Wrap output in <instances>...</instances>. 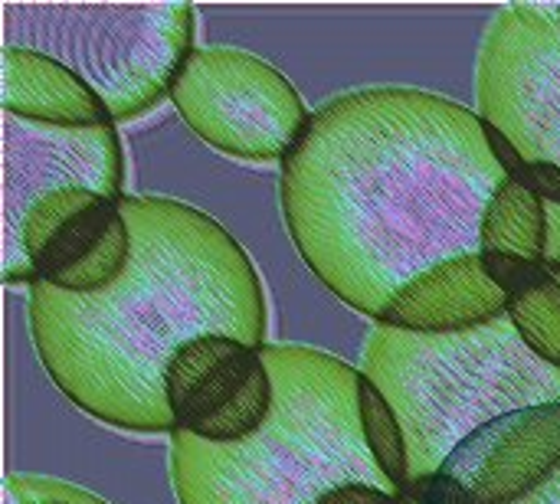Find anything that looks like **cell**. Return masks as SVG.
<instances>
[{"mask_svg":"<svg viewBox=\"0 0 560 504\" xmlns=\"http://www.w3.org/2000/svg\"><path fill=\"white\" fill-rule=\"evenodd\" d=\"M358 420H361L364 446L374 456L384 479L400 495H417V482L410 469V439H407L404 420L397 417L384 390L368 374H361L358 380Z\"/></svg>","mask_w":560,"mask_h":504,"instance_id":"obj_15","label":"cell"},{"mask_svg":"<svg viewBox=\"0 0 560 504\" xmlns=\"http://www.w3.org/2000/svg\"><path fill=\"white\" fill-rule=\"evenodd\" d=\"M545 262L560 266V203H545Z\"/></svg>","mask_w":560,"mask_h":504,"instance_id":"obj_23","label":"cell"},{"mask_svg":"<svg viewBox=\"0 0 560 504\" xmlns=\"http://www.w3.org/2000/svg\"><path fill=\"white\" fill-rule=\"evenodd\" d=\"M479 259H482L486 276L509 295V302L555 279V269L548 262H532V259L505 256V253H479Z\"/></svg>","mask_w":560,"mask_h":504,"instance_id":"obj_17","label":"cell"},{"mask_svg":"<svg viewBox=\"0 0 560 504\" xmlns=\"http://www.w3.org/2000/svg\"><path fill=\"white\" fill-rule=\"evenodd\" d=\"M476 115L560 167V3H509L476 56Z\"/></svg>","mask_w":560,"mask_h":504,"instance_id":"obj_7","label":"cell"},{"mask_svg":"<svg viewBox=\"0 0 560 504\" xmlns=\"http://www.w3.org/2000/svg\"><path fill=\"white\" fill-rule=\"evenodd\" d=\"M164 400L174 433L226 446L266 426L276 384L262 348L230 335H203L167 361Z\"/></svg>","mask_w":560,"mask_h":504,"instance_id":"obj_9","label":"cell"},{"mask_svg":"<svg viewBox=\"0 0 560 504\" xmlns=\"http://www.w3.org/2000/svg\"><path fill=\"white\" fill-rule=\"evenodd\" d=\"M502 184L476 108L381 85L312 112L282 161L279 203L315 279L377 321L417 276L482 249V216Z\"/></svg>","mask_w":560,"mask_h":504,"instance_id":"obj_1","label":"cell"},{"mask_svg":"<svg viewBox=\"0 0 560 504\" xmlns=\"http://www.w3.org/2000/svg\"><path fill=\"white\" fill-rule=\"evenodd\" d=\"M315 504H420L413 495H400V492H384L374 485H341L335 492H328L325 499Z\"/></svg>","mask_w":560,"mask_h":504,"instance_id":"obj_20","label":"cell"},{"mask_svg":"<svg viewBox=\"0 0 560 504\" xmlns=\"http://www.w3.org/2000/svg\"><path fill=\"white\" fill-rule=\"evenodd\" d=\"M482 131H486V144H489V151H492V157L499 161V167H502V174L512 180L522 167H525V157H522V151L515 148V141L505 134V131H499L495 125H489V121H482Z\"/></svg>","mask_w":560,"mask_h":504,"instance_id":"obj_22","label":"cell"},{"mask_svg":"<svg viewBox=\"0 0 560 504\" xmlns=\"http://www.w3.org/2000/svg\"><path fill=\"white\" fill-rule=\"evenodd\" d=\"M167 98L203 144L246 161L282 164L312 121L285 72L226 46L194 49Z\"/></svg>","mask_w":560,"mask_h":504,"instance_id":"obj_6","label":"cell"},{"mask_svg":"<svg viewBox=\"0 0 560 504\" xmlns=\"http://www.w3.org/2000/svg\"><path fill=\"white\" fill-rule=\"evenodd\" d=\"M560 469V403L505 413L476 430L436 476L466 485L482 504H518Z\"/></svg>","mask_w":560,"mask_h":504,"instance_id":"obj_11","label":"cell"},{"mask_svg":"<svg viewBox=\"0 0 560 504\" xmlns=\"http://www.w3.org/2000/svg\"><path fill=\"white\" fill-rule=\"evenodd\" d=\"M7 492L16 504H108L105 499L46 476H10Z\"/></svg>","mask_w":560,"mask_h":504,"instance_id":"obj_18","label":"cell"},{"mask_svg":"<svg viewBox=\"0 0 560 504\" xmlns=\"http://www.w3.org/2000/svg\"><path fill=\"white\" fill-rule=\"evenodd\" d=\"M555 279H558V282H560V266H555Z\"/></svg>","mask_w":560,"mask_h":504,"instance_id":"obj_25","label":"cell"},{"mask_svg":"<svg viewBox=\"0 0 560 504\" xmlns=\"http://www.w3.org/2000/svg\"><path fill=\"white\" fill-rule=\"evenodd\" d=\"M118 200L82 187L36 200L3 239V282L26 289L46 282L69 295L112 289L135 249Z\"/></svg>","mask_w":560,"mask_h":504,"instance_id":"obj_8","label":"cell"},{"mask_svg":"<svg viewBox=\"0 0 560 504\" xmlns=\"http://www.w3.org/2000/svg\"><path fill=\"white\" fill-rule=\"evenodd\" d=\"M3 46L69 66L105 102L115 125L171 95L194 46L190 3H10Z\"/></svg>","mask_w":560,"mask_h":504,"instance_id":"obj_5","label":"cell"},{"mask_svg":"<svg viewBox=\"0 0 560 504\" xmlns=\"http://www.w3.org/2000/svg\"><path fill=\"white\" fill-rule=\"evenodd\" d=\"M368 374L410 439L413 482L443 462L486 423L560 403V371L528 351L509 315L459 335H417L377 325L364 348Z\"/></svg>","mask_w":560,"mask_h":504,"instance_id":"obj_4","label":"cell"},{"mask_svg":"<svg viewBox=\"0 0 560 504\" xmlns=\"http://www.w3.org/2000/svg\"><path fill=\"white\" fill-rule=\"evenodd\" d=\"M413 499L420 504H482L466 485H459L450 476H433V479L420 482Z\"/></svg>","mask_w":560,"mask_h":504,"instance_id":"obj_21","label":"cell"},{"mask_svg":"<svg viewBox=\"0 0 560 504\" xmlns=\"http://www.w3.org/2000/svg\"><path fill=\"white\" fill-rule=\"evenodd\" d=\"M509 295L486 276L479 253L440 262L417 276L374 325L417 335H459L502 318Z\"/></svg>","mask_w":560,"mask_h":504,"instance_id":"obj_12","label":"cell"},{"mask_svg":"<svg viewBox=\"0 0 560 504\" xmlns=\"http://www.w3.org/2000/svg\"><path fill=\"white\" fill-rule=\"evenodd\" d=\"M66 187L125 197V157L115 125L49 128L3 115V233L16 230L36 200Z\"/></svg>","mask_w":560,"mask_h":504,"instance_id":"obj_10","label":"cell"},{"mask_svg":"<svg viewBox=\"0 0 560 504\" xmlns=\"http://www.w3.org/2000/svg\"><path fill=\"white\" fill-rule=\"evenodd\" d=\"M482 249L545 262V200L505 177L482 216Z\"/></svg>","mask_w":560,"mask_h":504,"instance_id":"obj_14","label":"cell"},{"mask_svg":"<svg viewBox=\"0 0 560 504\" xmlns=\"http://www.w3.org/2000/svg\"><path fill=\"white\" fill-rule=\"evenodd\" d=\"M0 105L3 115L49 125V128H98L115 125L98 92L82 82L69 66L36 52L3 46L0 52Z\"/></svg>","mask_w":560,"mask_h":504,"instance_id":"obj_13","label":"cell"},{"mask_svg":"<svg viewBox=\"0 0 560 504\" xmlns=\"http://www.w3.org/2000/svg\"><path fill=\"white\" fill-rule=\"evenodd\" d=\"M518 504H560V469L551 476V482H545L535 495H528Z\"/></svg>","mask_w":560,"mask_h":504,"instance_id":"obj_24","label":"cell"},{"mask_svg":"<svg viewBox=\"0 0 560 504\" xmlns=\"http://www.w3.org/2000/svg\"><path fill=\"white\" fill-rule=\"evenodd\" d=\"M509 321L528 344L535 358L560 371V282L548 279L545 285L515 295L505 308Z\"/></svg>","mask_w":560,"mask_h":504,"instance_id":"obj_16","label":"cell"},{"mask_svg":"<svg viewBox=\"0 0 560 504\" xmlns=\"http://www.w3.org/2000/svg\"><path fill=\"white\" fill-rule=\"evenodd\" d=\"M262 358L276 403L256 436L217 446L171 433L177 504H315L358 482L397 492L361 436V367L305 344L269 341Z\"/></svg>","mask_w":560,"mask_h":504,"instance_id":"obj_3","label":"cell"},{"mask_svg":"<svg viewBox=\"0 0 560 504\" xmlns=\"http://www.w3.org/2000/svg\"><path fill=\"white\" fill-rule=\"evenodd\" d=\"M515 184L528 187L545 203H560V167L548 161H525V167L512 177Z\"/></svg>","mask_w":560,"mask_h":504,"instance_id":"obj_19","label":"cell"},{"mask_svg":"<svg viewBox=\"0 0 560 504\" xmlns=\"http://www.w3.org/2000/svg\"><path fill=\"white\" fill-rule=\"evenodd\" d=\"M131 226L125 276L95 295L30 285V335L56 390L92 420L174 433L164 371L194 338L266 341L262 282L230 230L167 197H121Z\"/></svg>","mask_w":560,"mask_h":504,"instance_id":"obj_2","label":"cell"}]
</instances>
